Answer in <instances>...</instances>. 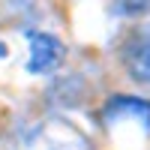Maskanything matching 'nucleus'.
Instances as JSON below:
<instances>
[{"mask_svg": "<svg viewBox=\"0 0 150 150\" xmlns=\"http://www.w3.org/2000/svg\"><path fill=\"white\" fill-rule=\"evenodd\" d=\"M27 39H30V60H27L30 72L45 75V72H51V69H57L60 63H63L66 48H63V42H60L57 36L33 30V33H27Z\"/></svg>", "mask_w": 150, "mask_h": 150, "instance_id": "obj_1", "label": "nucleus"}, {"mask_svg": "<svg viewBox=\"0 0 150 150\" xmlns=\"http://www.w3.org/2000/svg\"><path fill=\"white\" fill-rule=\"evenodd\" d=\"M123 63L132 72V78L138 81H150V33H138L132 36L123 48Z\"/></svg>", "mask_w": 150, "mask_h": 150, "instance_id": "obj_2", "label": "nucleus"}, {"mask_svg": "<svg viewBox=\"0 0 150 150\" xmlns=\"http://www.w3.org/2000/svg\"><path fill=\"white\" fill-rule=\"evenodd\" d=\"M123 117H135L138 123H144V126L150 129V102L135 99V96H114V99H108L105 120L114 123V120H123Z\"/></svg>", "mask_w": 150, "mask_h": 150, "instance_id": "obj_3", "label": "nucleus"}]
</instances>
